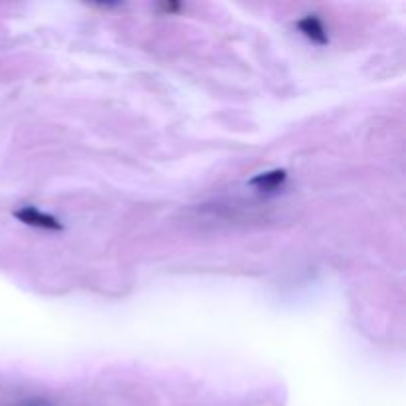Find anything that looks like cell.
Returning <instances> with one entry per match:
<instances>
[{
  "mask_svg": "<svg viewBox=\"0 0 406 406\" xmlns=\"http://www.w3.org/2000/svg\"><path fill=\"white\" fill-rule=\"evenodd\" d=\"M286 179H288V173L283 168H274V170H266V173L256 175L254 179H250L248 185L258 188L262 192H270V190H276L283 185Z\"/></svg>",
  "mask_w": 406,
  "mask_h": 406,
  "instance_id": "3957f363",
  "label": "cell"
},
{
  "mask_svg": "<svg viewBox=\"0 0 406 406\" xmlns=\"http://www.w3.org/2000/svg\"><path fill=\"white\" fill-rule=\"evenodd\" d=\"M297 28H299V32H301L303 36L309 38L314 44L325 46V44L329 42V36H327V30H325L323 22L317 18V16H314V14H309V16L299 20V22H297Z\"/></svg>",
  "mask_w": 406,
  "mask_h": 406,
  "instance_id": "7a4b0ae2",
  "label": "cell"
},
{
  "mask_svg": "<svg viewBox=\"0 0 406 406\" xmlns=\"http://www.w3.org/2000/svg\"><path fill=\"white\" fill-rule=\"evenodd\" d=\"M26 406H46V405H26Z\"/></svg>",
  "mask_w": 406,
  "mask_h": 406,
  "instance_id": "277c9868",
  "label": "cell"
},
{
  "mask_svg": "<svg viewBox=\"0 0 406 406\" xmlns=\"http://www.w3.org/2000/svg\"><path fill=\"white\" fill-rule=\"evenodd\" d=\"M14 216L18 218L22 224L26 226H34V228H42V230H62L64 224L58 220L55 216L38 210L36 206H22L14 212Z\"/></svg>",
  "mask_w": 406,
  "mask_h": 406,
  "instance_id": "6da1fadb",
  "label": "cell"
}]
</instances>
